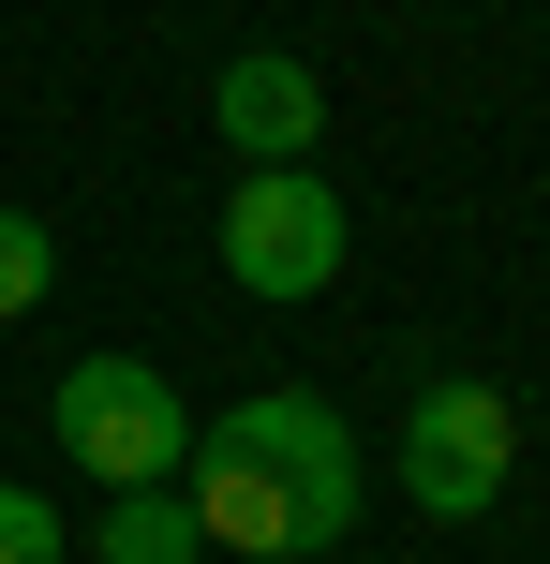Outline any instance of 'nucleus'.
<instances>
[{"label":"nucleus","mask_w":550,"mask_h":564,"mask_svg":"<svg viewBox=\"0 0 550 564\" xmlns=\"http://www.w3.org/2000/svg\"><path fill=\"white\" fill-rule=\"evenodd\" d=\"M343 194H327V164H238L224 194V282L238 297H327L343 282Z\"/></svg>","instance_id":"7ed1b4c3"},{"label":"nucleus","mask_w":550,"mask_h":564,"mask_svg":"<svg viewBox=\"0 0 550 564\" xmlns=\"http://www.w3.org/2000/svg\"><path fill=\"white\" fill-rule=\"evenodd\" d=\"M89 564H208L194 506H179V476H164V490H105V535H89Z\"/></svg>","instance_id":"423d86ee"},{"label":"nucleus","mask_w":550,"mask_h":564,"mask_svg":"<svg viewBox=\"0 0 550 564\" xmlns=\"http://www.w3.org/2000/svg\"><path fill=\"white\" fill-rule=\"evenodd\" d=\"M387 476H402L417 520H492L506 476H521V416H506V387H476V371H417L402 431H387Z\"/></svg>","instance_id":"f03ea898"},{"label":"nucleus","mask_w":550,"mask_h":564,"mask_svg":"<svg viewBox=\"0 0 550 564\" xmlns=\"http://www.w3.org/2000/svg\"><path fill=\"white\" fill-rule=\"evenodd\" d=\"M45 416H60V446H75V476H105V490H164L179 460H194V416H179V387L149 357H75Z\"/></svg>","instance_id":"20e7f679"},{"label":"nucleus","mask_w":550,"mask_h":564,"mask_svg":"<svg viewBox=\"0 0 550 564\" xmlns=\"http://www.w3.org/2000/svg\"><path fill=\"white\" fill-rule=\"evenodd\" d=\"M45 282H60L45 208H0V327H15V312H45Z\"/></svg>","instance_id":"0eeeda50"},{"label":"nucleus","mask_w":550,"mask_h":564,"mask_svg":"<svg viewBox=\"0 0 550 564\" xmlns=\"http://www.w3.org/2000/svg\"><path fill=\"white\" fill-rule=\"evenodd\" d=\"M208 134L238 149V164H313V134H327V75L298 45H238L224 75H208Z\"/></svg>","instance_id":"39448f33"},{"label":"nucleus","mask_w":550,"mask_h":564,"mask_svg":"<svg viewBox=\"0 0 550 564\" xmlns=\"http://www.w3.org/2000/svg\"><path fill=\"white\" fill-rule=\"evenodd\" d=\"M179 506H194L208 550L238 564H283V550H343L357 506H373V460H357L343 401L313 387H254L224 401V416L194 431V460H179Z\"/></svg>","instance_id":"f257e3e1"},{"label":"nucleus","mask_w":550,"mask_h":564,"mask_svg":"<svg viewBox=\"0 0 550 564\" xmlns=\"http://www.w3.org/2000/svg\"><path fill=\"white\" fill-rule=\"evenodd\" d=\"M0 564H75V550H60V506L15 490V476H0Z\"/></svg>","instance_id":"6e6552de"}]
</instances>
